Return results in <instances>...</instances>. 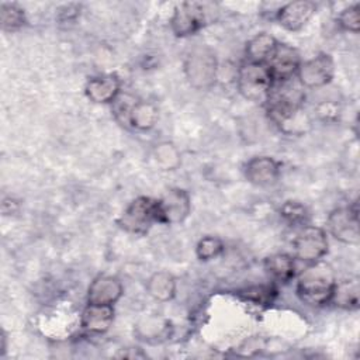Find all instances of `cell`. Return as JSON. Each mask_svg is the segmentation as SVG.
<instances>
[{"mask_svg": "<svg viewBox=\"0 0 360 360\" xmlns=\"http://www.w3.org/2000/svg\"><path fill=\"white\" fill-rule=\"evenodd\" d=\"M207 22L205 4L198 1H184L174 7L170 27L174 35L187 37L201 30Z\"/></svg>", "mask_w": 360, "mask_h": 360, "instance_id": "52a82bcc", "label": "cell"}, {"mask_svg": "<svg viewBox=\"0 0 360 360\" xmlns=\"http://www.w3.org/2000/svg\"><path fill=\"white\" fill-rule=\"evenodd\" d=\"M218 63L215 55L205 46H197L184 60V73L188 83L201 90L210 89L217 80Z\"/></svg>", "mask_w": 360, "mask_h": 360, "instance_id": "3957f363", "label": "cell"}, {"mask_svg": "<svg viewBox=\"0 0 360 360\" xmlns=\"http://www.w3.org/2000/svg\"><path fill=\"white\" fill-rule=\"evenodd\" d=\"M277 44H278L277 39L273 35L267 34V32L256 34L246 44L248 62L267 63L269 59L271 58Z\"/></svg>", "mask_w": 360, "mask_h": 360, "instance_id": "e0dca14e", "label": "cell"}, {"mask_svg": "<svg viewBox=\"0 0 360 360\" xmlns=\"http://www.w3.org/2000/svg\"><path fill=\"white\" fill-rule=\"evenodd\" d=\"M294 256L307 263L321 260L328 252L326 233L319 226H304L292 240Z\"/></svg>", "mask_w": 360, "mask_h": 360, "instance_id": "5b68a950", "label": "cell"}, {"mask_svg": "<svg viewBox=\"0 0 360 360\" xmlns=\"http://www.w3.org/2000/svg\"><path fill=\"white\" fill-rule=\"evenodd\" d=\"M122 284L117 277L112 276H98L96 277L87 291L89 304L112 305L122 295Z\"/></svg>", "mask_w": 360, "mask_h": 360, "instance_id": "7c38bea8", "label": "cell"}, {"mask_svg": "<svg viewBox=\"0 0 360 360\" xmlns=\"http://www.w3.org/2000/svg\"><path fill=\"white\" fill-rule=\"evenodd\" d=\"M270 69L274 82L292 79L301 65L300 53L290 45L277 44L271 58L266 63Z\"/></svg>", "mask_w": 360, "mask_h": 360, "instance_id": "30bf717a", "label": "cell"}, {"mask_svg": "<svg viewBox=\"0 0 360 360\" xmlns=\"http://www.w3.org/2000/svg\"><path fill=\"white\" fill-rule=\"evenodd\" d=\"M330 301L342 309H357L360 304V285L357 277L336 281Z\"/></svg>", "mask_w": 360, "mask_h": 360, "instance_id": "2e32d148", "label": "cell"}, {"mask_svg": "<svg viewBox=\"0 0 360 360\" xmlns=\"http://www.w3.org/2000/svg\"><path fill=\"white\" fill-rule=\"evenodd\" d=\"M117 222L127 232L145 233L153 222H158V200L149 197L135 198Z\"/></svg>", "mask_w": 360, "mask_h": 360, "instance_id": "277c9868", "label": "cell"}, {"mask_svg": "<svg viewBox=\"0 0 360 360\" xmlns=\"http://www.w3.org/2000/svg\"><path fill=\"white\" fill-rule=\"evenodd\" d=\"M328 229L335 239L346 245H357L360 242L357 202L335 208L328 217Z\"/></svg>", "mask_w": 360, "mask_h": 360, "instance_id": "8992f818", "label": "cell"}, {"mask_svg": "<svg viewBox=\"0 0 360 360\" xmlns=\"http://www.w3.org/2000/svg\"><path fill=\"white\" fill-rule=\"evenodd\" d=\"M25 21L24 11L15 4L11 3H3L0 6V24L1 30L7 32H13L22 27Z\"/></svg>", "mask_w": 360, "mask_h": 360, "instance_id": "7402d4cb", "label": "cell"}, {"mask_svg": "<svg viewBox=\"0 0 360 360\" xmlns=\"http://www.w3.org/2000/svg\"><path fill=\"white\" fill-rule=\"evenodd\" d=\"M146 290L152 298L163 302L169 301L176 294V278L167 271H156L149 277Z\"/></svg>", "mask_w": 360, "mask_h": 360, "instance_id": "d6986e66", "label": "cell"}, {"mask_svg": "<svg viewBox=\"0 0 360 360\" xmlns=\"http://www.w3.org/2000/svg\"><path fill=\"white\" fill-rule=\"evenodd\" d=\"M338 24L345 31L359 32V30H360V4L356 3V4L349 6L347 8L342 10V13L338 15Z\"/></svg>", "mask_w": 360, "mask_h": 360, "instance_id": "d4e9b609", "label": "cell"}, {"mask_svg": "<svg viewBox=\"0 0 360 360\" xmlns=\"http://www.w3.org/2000/svg\"><path fill=\"white\" fill-rule=\"evenodd\" d=\"M1 353H4L6 352V333H4V330L1 332Z\"/></svg>", "mask_w": 360, "mask_h": 360, "instance_id": "4316f807", "label": "cell"}, {"mask_svg": "<svg viewBox=\"0 0 360 360\" xmlns=\"http://www.w3.org/2000/svg\"><path fill=\"white\" fill-rule=\"evenodd\" d=\"M236 83L239 93L245 98L252 101H266L274 80L266 63L246 62L238 72Z\"/></svg>", "mask_w": 360, "mask_h": 360, "instance_id": "7a4b0ae2", "label": "cell"}, {"mask_svg": "<svg viewBox=\"0 0 360 360\" xmlns=\"http://www.w3.org/2000/svg\"><path fill=\"white\" fill-rule=\"evenodd\" d=\"M280 174V165L269 156L252 158L245 165V177L255 186L273 184Z\"/></svg>", "mask_w": 360, "mask_h": 360, "instance_id": "4fadbf2b", "label": "cell"}, {"mask_svg": "<svg viewBox=\"0 0 360 360\" xmlns=\"http://www.w3.org/2000/svg\"><path fill=\"white\" fill-rule=\"evenodd\" d=\"M277 291L271 285H253L240 291V297L256 305H270L276 298Z\"/></svg>", "mask_w": 360, "mask_h": 360, "instance_id": "603a6c76", "label": "cell"}, {"mask_svg": "<svg viewBox=\"0 0 360 360\" xmlns=\"http://www.w3.org/2000/svg\"><path fill=\"white\" fill-rule=\"evenodd\" d=\"M120 79L115 75H103L86 83L84 93L93 103H112L120 94Z\"/></svg>", "mask_w": 360, "mask_h": 360, "instance_id": "5bb4252c", "label": "cell"}, {"mask_svg": "<svg viewBox=\"0 0 360 360\" xmlns=\"http://www.w3.org/2000/svg\"><path fill=\"white\" fill-rule=\"evenodd\" d=\"M222 250H224V243L219 238L205 236V238L200 239V242L197 243L195 255L200 260L208 262V260L219 256L222 253Z\"/></svg>", "mask_w": 360, "mask_h": 360, "instance_id": "cb8c5ba5", "label": "cell"}, {"mask_svg": "<svg viewBox=\"0 0 360 360\" xmlns=\"http://www.w3.org/2000/svg\"><path fill=\"white\" fill-rule=\"evenodd\" d=\"M191 210V200L186 190L172 188L160 200H158V222L160 224H180Z\"/></svg>", "mask_w": 360, "mask_h": 360, "instance_id": "9c48e42d", "label": "cell"}, {"mask_svg": "<svg viewBox=\"0 0 360 360\" xmlns=\"http://www.w3.org/2000/svg\"><path fill=\"white\" fill-rule=\"evenodd\" d=\"M335 75V63L330 55L319 53L305 62H301L297 77L302 87L316 89L326 86Z\"/></svg>", "mask_w": 360, "mask_h": 360, "instance_id": "ba28073f", "label": "cell"}, {"mask_svg": "<svg viewBox=\"0 0 360 360\" xmlns=\"http://www.w3.org/2000/svg\"><path fill=\"white\" fill-rule=\"evenodd\" d=\"M155 160L162 170H174L180 165V150L172 142H160L155 148Z\"/></svg>", "mask_w": 360, "mask_h": 360, "instance_id": "44dd1931", "label": "cell"}, {"mask_svg": "<svg viewBox=\"0 0 360 360\" xmlns=\"http://www.w3.org/2000/svg\"><path fill=\"white\" fill-rule=\"evenodd\" d=\"M336 280L332 267L325 262L311 263L297 280V294L302 302L319 307L330 301Z\"/></svg>", "mask_w": 360, "mask_h": 360, "instance_id": "6da1fadb", "label": "cell"}, {"mask_svg": "<svg viewBox=\"0 0 360 360\" xmlns=\"http://www.w3.org/2000/svg\"><path fill=\"white\" fill-rule=\"evenodd\" d=\"M316 11L314 1H291L277 10L278 24L288 31H300Z\"/></svg>", "mask_w": 360, "mask_h": 360, "instance_id": "8fae6325", "label": "cell"}, {"mask_svg": "<svg viewBox=\"0 0 360 360\" xmlns=\"http://www.w3.org/2000/svg\"><path fill=\"white\" fill-rule=\"evenodd\" d=\"M264 267L274 280L281 283L290 281L295 274L294 259H291V256L284 253H276L269 256L264 260Z\"/></svg>", "mask_w": 360, "mask_h": 360, "instance_id": "ffe728a7", "label": "cell"}, {"mask_svg": "<svg viewBox=\"0 0 360 360\" xmlns=\"http://www.w3.org/2000/svg\"><path fill=\"white\" fill-rule=\"evenodd\" d=\"M280 214L281 217L295 225V224H302L307 221V217H308V212H307V208L298 202V201H285L283 205H281V210H280Z\"/></svg>", "mask_w": 360, "mask_h": 360, "instance_id": "484cf974", "label": "cell"}, {"mask_svg": "<svg viewBox=\"0 0 360 360\" xmlns=\"http://www.w3.org/2000/svg\"><path fill=\"white\" fill-rule=\"evenodd\" d=\"M156 120H158V110L152 103L135 100L128 114V127L146 131L156 124Z\"/></svg>", "mask_w": 360, "mask_h": 360, "instance_id": "ac0fdd59", "label": "cell"}, {"mask_svg": "<svg viewBox=\"0 0 360 360\" xmlns=\"http://www.w3.org/2000/svg\"><path fill=\"white\" fill-rule=\"evenodd\" d=\"M114 319L112 305L89 304L82 312V328L90 333H104Z\"/></svg>", "mask_w": 360, "mask_h": 360, "instance_id": "9a60e30c", "label": "cell"}]
</instances>
